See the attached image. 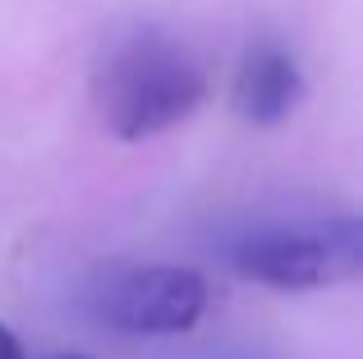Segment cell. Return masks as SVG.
<instances>
[{
    "label": "cell",
    "instance_id": "cell-1",
    "mask_svg": "<svg viewBox=\"0 0 363 359\" xmlns=\"http://www.w3.org/2000/svg\"><path fill=\"white\" fill-rule=\"evenodd\" d=\"M207 97V70L179 37L138 28L106 51L97 70V106L124 143L184 125Z\"/></svg>",
    "mask_w": 363,
    "mask_h": 359
},
{
    "label": "cell",
    "instance_id": "cell-2",
    "mask_svg": "<svg viewBox=\"0 0 363 359\" xmlns=\"http://www.w3.org/2000/svg\"><path fill=\"white\" fill-rule=\"evenodd\" d=\"M240 277L272 290H318L327 281L359 277L363 263V226L354 216L318 226H272L253 231L230 249Z\"/></svg>",
    "mask_w": 363,
    "mask_h": 359
},
{
    "label": "cell",
    "instance_id": "cell-3",
    "mask_svg": "<svg viewBox=\"0 0 363 359\" xmlns=\"http://www.w3.org/2000/svg\"><path fill=\"white\" fill-rule=\"evenodd\" d=\"M88 309L97 323L129 336H175L203 318L207 281L170 263H116L88 281Z\"/></svg>",
    "mask_w": 363,
    "mask_h": 359
},
{
    "label": "cell",
    "instance_id": "cell-4",
    "mask_svg": "<svg viewBox=\"0 0 363 359\" xmlns=\"http://www.w3.org/2000/svg\"><path fill=\"white\" fill-rule=\"evenodd\" d=\"M303 101V70L276 37H257L235 74V111L248 125H281Z\"/></svg>",
    "mask_w": 363,
    "mask_h": 359
},
{
    "label": "cell",
    "instance_id": "cell-5",
    "mask_svg": "<svg viewBox=\"0 0 363 359\" xmlns=\"http://www.w3.org/2000/svg\"><path fill=\"white\" fill-rule=\"evenodd\" d=\"M0 359H28V355H23V346H18V336L9 332L5 323H0Z\"/></svg>",
    "mask_w": 363,
    "mask_h": 359
}]
</instances>
